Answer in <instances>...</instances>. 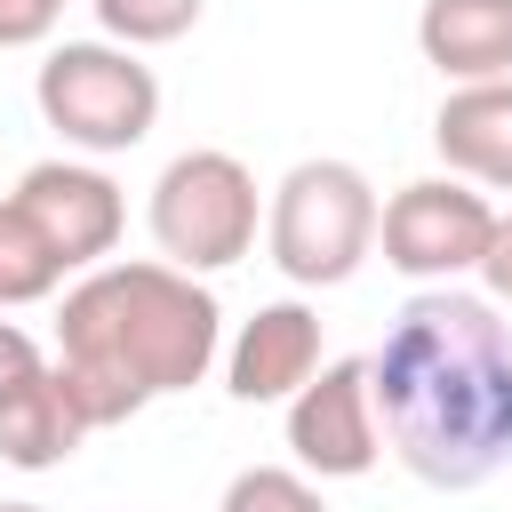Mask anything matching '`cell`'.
Masks as SVG:
<instances>
[{
  "label": "cell",
  "mask_w": 512,
  "mask_h": 512,
  "mask_svg": "<svg viewBox=\"0 0 512 512\" xmlns=\"http://www.w3.org/2000/svg\"><path fill=\"white\" fill-rule=\"evenodd\" d=\"M80 440H88V416L72 408V392H64L56 368L32 376V384L0 408V456H8L16 472H48V464H64Z\"/></svg>",
  "instance_id": "cell-12"
},
{
  "label": "cell",
  "mask_w": 512,
  "mask_h": 512,
  "mask_svg": "<svg viewBox=\"0 0 512 512\" xmlns=\"http://www.w3.org/2000/svg\"><path fill=\"white\" fill-rule=\"evenodd\" d=\"M488 232H496V208L464 176H416L376 208L384 264L408 272V280H432V288H448L456 272H480Z\"/></svg>",
  "instance_id": "cell-6"
},
{
  "label": "cell",
  "mask_w": 512,
  "mask_h": 512,
  "mask_svg": "<svg viewBox=\"0 0 512 512\" xmlns=\"http://www.w3.org/2000/svg\"><path fill=\"white\" fill-rule=\"evenodd\" d=\"M88 8H96L112 48H168V40H184L200 24L208 0H88Z\"/></svg>",
  "instance_id": "cell-14"
},
{
  "label": "cell",
  "mask_w": 512,
  "mask_h": 512,
  "mask_svg": "<svg viewBox=\"0 0 512 512\" xmlns=\"http://www.w3.org/2000/svg\"><path fill=\"white\" fill-rule=\"evenodd\" d=\"M264 240L296 288H336L376 248V184L352 160H296L272 192Z\"/></svg>",
  "instance_id": "cell-3"
},
{
  "label": "cell",
  "mask_w": 512,
  "mask_h": 512,
  "mask_svg": "<svg viewBox=\"0 0 512 512\" xmlns=\"http://www.w3.org/2000/svg\"><path fill=\"white\" fill-rule=\"evenodd\" d=\"M64 0H0V48H40L56 32Z\"/></svg>",
  "instance_id": "cell-17"
},
{
  "label": "cell",
  "mask_w": 512,
  "mask_h": 512,
  "mask_svg": "<svg viewBox=\"0 0 512 512\" xmlns=\"http://www.w3.org/2000/svg\"><path fill=\"white\" fill-rule=\"evenodd\" d=\"M32 376H48V352H40V344H32L16 320H0V408H8V400H16Z\"/></svg>",
  "instance_id": "cell-16"
},
{
  "label": "cell",
  "mask_w": 512,
  "mask_h": 512,
  "mask_svg": "<svg viewBox=\"0 0 512 512\" xmlns=\"http://www.w3.org/2000/svg\"><path fill=\"white\" fill-rule=\"evenodd\" d=\"M32 96H40V120L64 144H80V152H128L160 120L152 64H136V48H112V40H64V48H48Z\"/></svg>",
  "instance_id": "cell-4"
},
{
  "label": "cell",
  "mask_w": 512,
  "mask_h": 512,
  "mask_svg": "<svg viewBox=\"0 0 512 512\" xmlns=\"http://www.w3.org/2000/svg\"><path fill=\"white\" fill-rule=\"evenodd\" d=\"M56 280H64V256L40 240V224L16 200H0V304H40L56 296Z\"/></svg>",
  "instance_id": "cell-13"
},
{
  "label": "cell",
  "mask_w": 512,
  "mask_h": 512,
  "mask_svg": "<svg viewBox=\"0 0 512 512\" xmlns=\"http://www.w3.org/2000/svg\"><path fill=\"white\" fill-rule=\"evenodd\" d=\"M216 512H328L320 504V488L304 480V472H280V464H248L232 488H224V504Z\"/></svg>",
  "instance_id": "cell-15"
},
{
  "label": "cell",
  "mask_w": 512,
  "mask_h": 512,
  "mask_svg": "<svg viewBox=\"0 0 512 512\" xmlns=\"http://www.w3.org/2000/svg\"><path fill=\"white\" fill-rule=\"evenodd\" d=\"M432 144H440L448 176L512 192V80L448 88V104H440V120H432Z\"/></svg>",
  "instance_id": "cell-11"
},
{
  "label": "cell",
  "mask_w": 512,
  "mask_h": 512,
  "mask_svg": "<svg viewBox=\"0 0 512 512\" xmlns=\"http://www.w3.org/2000/svg\"><path fill=\"white\" fill-rule=\"evenodd\" d=\"M320 368V312L304 304H264L240 336H232V360H224V384L232 400L264 408V400H296Z\"/></svg>",
  "instance_id": "cell-9"
},
{
  "label": "cell",
  "mask_w": 512,
  "mask_h": 512,
  "mask_svg": "<svg viewBox=\"0 0 512 512\" xmlns=\"http://www.w3.org/2000/svg\"><path fill=\"white\" fill-rule=\"evenodd\" d=\"M392 456L424 488H480L512 464V320L488 296L424 288L368 360Z\"/></svg>",
  "instance_id": "cell-1"
},
{
  "label": "cell",
  "mask_w": 512,
  "mask_h": 512,
  "mask_svg": "<svg viewBox=\"0 0 512 512\" xmlns=\"http://www.w3.org/2000/svg\"><path fill=\"white\" fill-rule=\"evenodd\" d=\"M288 448L320 480H360L384 456V424H376V400H368V360L312 368V384L288 400Z\"/></svg>",
  "instance_id": "cell-7"
},
{
  "label": "cell",
  "mask_w": 512,
  "mask_h": 512,
  "mask_svg": "<svg viewBox=\"0 0 512 512\" xmlns=\"http://www.w3.org/2000/svg\"><path fill=\"white\" fill-rule=\"evenodd\" d=\"M0 512H40V504H0Z\"/></svg>",
  "instance_id": "cell-19"
},
{
  "label": "cell",
  "mask_w": 512,
  "mask_h": 512,
  "mask_svg": "<svg viewBox=\"0 0 512 512\" xmlns=\"http://www.w3.org/2000/svg\"><path fill=\"white\" fill-rule=\"evenodd\" d=\"M8 200L40 224V240L64 256V272H96L120 248V224H128L120 184L88 160H40V168H24V184Z\"/></svg>",
  "instance_id": "cell-8"
},
{
  "label": "cell",
  "mask_w": 512,
  "mask_h": 512,
  "mask_svg": "<svg viewBox=\"0 0 512 512\" xmlns=\"http://www.w3.org/2000/svg\"><path fill=\"white\" fill-rule=\"evenodd\" d=\"M224 312L176 264H96L56 312V376L88 432L128 424L136 408L192 392L216 368Z\"/></svg>",
  "instance_id": "cell-2"
},
{
  "label": "cell",
  "mask_w": 512,
  "mask_h": 512,
  "mask_svg": "<svg viewBox=\"0 0 512 512\" xmlns=\"http://www.w3.org/2000/svg\"><path fill=\"white\" fill-rule=\"evenodd\" d=\"M480 280H488V304H496V312H512V216H496L488 256H480Z\"/></svg>",
  "instance_id": "cell-18"
},
{
  "label": "cell",
  "mask_w": 512,
  "mask_h": 512,
  "mask_svg": "<svg viewBox=\"0 0 512 512\" xmlns=\"http://www.w3.org/2000/svg\"><path fill=\"white\" fill-rule=\"evenodd\" d=\"M416 48L440 80L480 88V80H512V0H424L416 16Z\"/></svg>",
  "instance_id": "cell-10"
},
{
  "label": "cell",
  "mask_w": 512,
  "mask_h": 512,
  "mask_svg": "<svg viewBox=\"0 0 512 512\" xmlns=\"http://www.w3.org/2000/svg\"><path fill=\"white\" fill-rule=\"evenodd\" d=\"M152 240L176 272H224L256 248V176L232 152H176L152 184Z\"/></svg>",
  "instance_id": "cell-5"
}]
</instances>
